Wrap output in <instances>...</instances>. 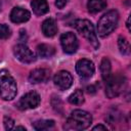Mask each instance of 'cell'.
Returning a JSON list of instances; mask_svg holds the SVG:
<instances>
[{
	"instance_id": "26",
	"label": "cell",
	"mask_w": 131,
	"mask_h": 131,
	"mask_svg": "<svg viewBox=\"0 0 131 131\" xmlns=\"http://www.w3.org/2000/svg\"><path fill=\"white\" fill-rule=\"evenodd\" d=\"M15 129H16V130H18V129H20V130H26V128H25V127H21V126H18V127H15Z\"/></svg>"
},
{
	"instance_id": "20",
	"label": "cell",
	"mask_w": 131,
	"mask_h": 131,
	"mask_svg": "<svg viewBox=\"0 0 131 131\" xmlns=\"http://www.w3.org/2000/svg\"><path fill=\"white\" fill-rule=\"evenodd\" d=\"M118 45H119V49L120 52L124 55H128L130 53V45L129 42L127 41V39L125 37H119L118 39Z\"/></svg>"
},
{
	"instance_id": "7",
	"label": "cell",
	"mask_w": 131,
	"mask_h": 131,
	"mask_svg": "<svg viewBox=\"0 0 131 131\" xmlns=\"http://www.w3.org/2000/svg\"><path fill=\"white\" fill-rule=\"evenodd\" d=\"M13 53L15 57L24 63H32L36 60V56L33 51L25 44H17L16 46H14Z\"/></svg>"
},
{
	"instance_id": "5",
	"label": "cell",
	"mask_w": 131,
	"mask_h": 131,
	"mask_svg": "<svg viewBox=\"0 0 131 131\" xmlns=\"http://www.w3.org/2000/svg\"><path fill=\"white\" fill-rule=\"evenodd\" d=\"M106 82L105 94L108 98H114L122 93L126 86V79L122 75L111 76Z\"/></svg>"
},
{
	"instance_id": "22",
	"label": "cell",
	"mask_w": 131,
	"mask_h": 131,
	"mask_svg": "<svg viewBox=\"0 0 131 131\" xmlns=\"http://www.w3.org/2000/svg\"><path fill=\"white\" fill-rule=\"evenodd\" d=\"M3 123H4V127L6 130H11L14 127V121L9 117H4Z\"/></svg>"
},
{
	"instance_id": "1",
	"label": "cell",
	"mask_w": 131,
	"mask_h": 131,
	"mask_svg": "<svg viewBox=\"0 0 131 131\" xmlns=\"http://www.w3.org/2000/svg\"><path fill=\"white\" fill-rule=\"evenodd\" d=\"M92 123V117L88 112L82 110H75L71 113L67 120L64 129L68 130H84Z\"/></svg>"
},
{
	"instance_id": "18",
	"label": "cell",
	"mask_w": 131,
	"mask_h": 131,
	"mask_svg": "<svg viewBox=\"0 0 131 131\" xmlns=\"http://www.w3.org/2000/svg\"><path fill=\"white\" fill-rule=\"evenodd\" d=\"M69 102L72 104H76V105L82 104L84 102V95H83L82 90L77 89L74 93H72L69 97Z\"/></svg>"
},
{
	"instance_id": "3",
	"label": "cell",
	"mask_w": 131,
	"mask_h": 131,
	"mask_svg": "<svg viewBox=\"0 0 131 131\" xmlns=\"http://www.w3.org/2000/svg\"><path fill=\"white\" fill-rule=\"evenodd\" d=\"M119 21V13L117 10H110L104 13L97 25V33L100 37H106L117 27Z\"/></svg>"
},
{
	"instance_id": "2",
	"label": "cell",
	"mask_w": 131,
	"mask_h": 131,
	"mask_svg": "<svg viewBox=\"0 0 131 131\" xmlns=\"http://www.w3.org/2000/svg\"><path fill=\"white\" fill-rule=\"evenodd\" d=\"M17 92L16 83L7 70L0 71V96L4 100H11Z\"/></svg>"
},
{
	"instance_id": "24",
	"label": "cell",
	"mask_w": 131,
	"mask_h": 131,
	"mask_svg": "<svg viewBox=\"0 0 131 131\" xmlns=\"http://www.w3.org/2000/svg\"><path fill=\"white\" fill-rule=\"evenodd\" d=\"M92 130H106V127L103 125H97V126L93 127Z\"/></svg>"
},
{
	"instance_id": "11",
	"label": "cell",
	"mask_w": 131,
	"mask_h": 131,
	"mask_svg": "<svg viewBox=\"0 0 131 131\" xmlns=\"http://www.w3.org/2000/svg\"><path fill=\"white\" fill-rule=\"evenodd\" d=\"M30 17H31L30 11L21 7H14L10 12V19L12 23H15V24L25 23L29 20Z\"/></svg>"
},
{
	"instance_id": "25",
	"label": "cell",
	"mask_w": 131,
	"mask_h": 131,
	"mask_svg": "<svg viewBox=\"0 0 131 131\" xmlns=\"http://www.w3.org/2000/svg\"><path fill=\"white\" fill-rule=\"evenodd\" d=\"M126 26L128 28V30L130 31V16H128V19H127V23H126Z\"/></svg>"
},
{
	"instance_id": "13",
	"label": "cell",
	"mask_w": 131,
	"mask_h": 131,
	"mask_svg": "<svg viewBox=\"0 0 131 131\" xmlns=\"http://www.w3.org/2000/svg\"><path fill=\"white\" fill-rule=\"evenodd\" d=\"M42 32L46 37H53L57 33V25L53 18H47L42 23Z\"/></svg>"
},
{
	"instance_id": "19",
	"label": "cell",
	"mask_w": 131,
	"mask_h": 131,
	"mask_svg": "<svg viewBox=\"0 0 131 131\" xmlns=\"http://www.w3.org/2000/svg\"><path fill=\"white\" fill-rule=\"evenodd\" d=\"M54 126L53 120H39L33 123V127L36 130H46Z\"/></svg>"
},
{
	"instance_id": "8",
	"label": "cell",
	"mask_w": 131,
	"mask_h": 131,
	"mask_svg": "<svg viewBox=\"0 0 131 131\" xmlns=\"http://www.w3.org/2000/svg\"><path fill=\"white\" fill-rule=\"evenodd\" d=\"M60 44H61L63 51L66 53H69V54L75 53L78 49V46H79L76 35L74 33H71V32L64 33L60 36Z\"/></svg>"
},
{
	"instance_id": "14",
	"label": "cell",
	"mask_w": 131,
	"mask_h": 131,
	"mask_svg": "<svg viewBox=\"0 0 131 131\" xmlns=\"http://www.w3.org/2000/svg\"><path fill=\"white\" fill-rule=\"evenodd\" d=\"M31 6L33 8V11L37 15H43L49 10L48 4L45 0H33L31 2Z\"/></svg>"
},
{
	"instance_id": "10",
	"label": "cell",
	"mask_w": 131,
	"mask_h": 131,
	"mask_svg": "<svg viewBox=\"0 0 131 131\" xmlns=\"http://www.w3.org/2000/svg\"><path fill=\"white\" fill-rule=\"evenodd\" d=\"M53 82L59 90H67L73 84V77L67 71H59L54 75Z\"/></svg>"
},
{
	"instance_id": "12",
	"label": "cell",
	"mask_w": 131,
	"mask_h": 131,
	"mask_svg": "<svg viewBox=\"0 0 131 131\" xmlns=\"http://www.w3.org/2000/svg\"><path fill=\"white\" fill-rule=\"evenodd\" d=\"M50 77V71L48 69H36L30 73L29 81L31 83H41L45 82Z\"/></svg>"
},
{
	"instance_id": "9",
	"label": "cell",
	"mask_w": 131,
	"mask_h": 131,
	"mask_svg": "<svg viewBox=\"0 0 131 131\" xmlns=\"http://www.w3.org/2000/svg\"><path fill=\"white\" fill-rule=\"evenodd\" d=\"M94 63L90 59L82 58L76 63V72L83 79H89L94 74Z\"/></svg>"
},
{
	"instance_id": "21",
	"label": "cell",
	"mask_w": 131,
	"mask_h": 131,
	"mask_svg": "<svg viewBox=\"0 0 131 131\" xmlns=\"http://www.w3.org/2000/svg\"><path fill=\"white\" fill-rule=\"evenodd\" d=\"M10 36V29L8 26L1 24L0 25V39H7Z\"/></svg>"
},
{
	"instance_id": "16",
	"label": "cell",
	"mask_w": 131,
	"mask_h": 131,
	"mask_svg": "<svg viewBox=\"0 0 131 131\" xmlns=\"http://www.w3.org/2000/svg\"><path fill=\"white\" fill-rule=\"evenodd\" d=\"M100 74L103 79V81H107L110 77L112 76V67L108 58L103 57L100 62Z\"/></svg>"
},
{
	"instance_id": "23",
	"label": "cell",
	"mask_w": 131,
	"mask_h": 131,
	"mask_svg": "<svg viewBox=\"0 0 131 131\" xmlns=\"http://www.w3.org/2000/svg\"><path fill=\"white\" fill-rule=\"evenodd\" d=\"M68 0H55V5L57 6V8H63L67 4Z\"/></svg>"
},
{
	"instance_id": "17",
	"label": "cell",
	"mask_w": 131,
	"mask_h": 131,
	"mask_svg": "<svg viewBox=\"0 0 131 131\" xmlns=\"http://www.w3.org/2000/svg\"><path fill=\"white\" fill-rule=\"evenodd\" d=\"M105 7H106V2L104 0H89L87 3V8L91 13L99 12Z\"/></svg>"
},
{
	"instance_id": "27",
	"label": "cell",
	"mask_w": 131,
	"mask_h": 131,
	"mask_svg": "<svg viewBox=\"0 0 131 131\" xmlns=\"http://www.w3.org/2000/svg\"><path fill=\"white\" fill-rule=\"evenodd\" d=\"M0 10H1V2H0Z\"/></svg>"
},
{
	"instance_id": "15",
	"label": "cell",
	"mask_w": 131,
	"mask_h": 131,
	"mask_svg": "<svg viewBox=\"0 0 131 131\" xmlns=\"http://www.w3.org/2000/svg\"><path fill=\"white\" fill-rule=\"evenodd\" d=\"M37 52H38V55L40 57H42V58H49V57H51V56L54 55L55 49L51 45H48V44H40L37 47Z\"/></svg>"
},
{
	"instance_id": "4",
	"label": "cell",
	"mask_w": 131,
	"mask_h": 131,
	"mask_svg": "<svg viewBox=\"0 0 131 131\" xmlns=\"http://www.w3.org/2000/svg\"><path fill=\"white\" fill-rule=\"evenodd\" d=\"M74 27L76 30L93 46V48L97 49L99 47V42L97 40L96 33L94 31V27L92 23L88 19H77L74 23Z\"/></svg>"
},
{
	"instance_id": "6",
	"label": "cell",
	"mask_w": 131,
	"mask_h": 131,
	"mask_svg": "<svg viewBox=\"0 0 131 131\" xmlns=\"http://www.w3.org/2000/svg\"><path fill=\"white\" fill-rule=\"evenodd\" d=\"M40 100H41L40 95L36 91H31L26 93L24 96H21L18 99V101L16 102V107L20 111L35 108L39 105Z\"/></svg>"
}]
</instances>
